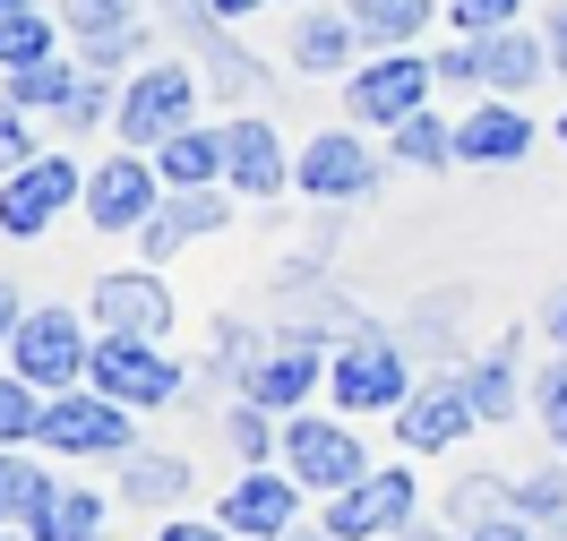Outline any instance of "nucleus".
<instances>
[{
	"label": "nucleus",
	"mask_w": 567,
	"mask_h": 541,
	"mask_svg": "<svg viewBox=\"0 0 567 541\" xmlns=\"http://www.w3.org/2000/svg\"><path fill=\"white\" fill-rule=\"evenodd\" d=\"M327 387H336V404L344 413H404V396H413V370H404V344L395 335H344L336 344V361H327Z\"/></svg>",
	"instance_id": "1"
},
{
	"label": "nucleus",
	"mask_w": 567,
	"mask_h": 541,
	"mask_svg": "<svg viewBox=\"0 0 567 541\" xmlns=\"http://www.w3.org/2000/svg\"><path fill=\"white\" fill-rule=\"evenodd\" d=\"M86 361H95V344H86V326H78V310H27V319L9 326V370L18 378H35V387H52V396H70L78 378H86Z\"/></svg>",
	"instance_id": "2"
},
{
	"label": "nucleus",
	"mask_w": 567,
	"mask_h": 541,
	"mask_svg": "<svg viewBox=\"0 0 567 541\" xmlns=\"http://www.w3.org/2000/svg\"><path fill=\"white\" fill-rule=\"evenodd\" d=\"M413 516H422V481L404 465H388V472H361L353 490L327 499V533L336 541H395Z\"/></svg>",
	"instance_id": "3"
},
{
	"label": "nucleus",
	"mask_w": 567,
	"mask_h": 541,
	"mask_svg": "<svg viewBox=\"0 0 567 541\" xmlns=\"http://www.w3.org/2000/svg\"><path fill=\"white\" fill-rule=\"evenodd\" d=\"M35 447H52V456H130L138 430H130V404H121V396H104V387H70V396H52Z\"/></svg>",
	"instance_id": "4"
},
{
	"label": "nucleus",
	"mask_w": 567,
	"mask_h": 541,
	"mask_svg": "<svg viewBox=\"0 0 567 541\" xmlns=\"http://www.w3.org/2000/svg\"><path fill=\"white\" fill-rule=\"evenodd\" d=\"M86 387L121 396L130 413H155V404L181 396V370H173V353H155V335H104L95 361H86Z\"/></svg>",
	"instance_id": "5"
},
{
	"label": "nucleus",
	"mask_w": 567,
	"mask_h": 541,
	"mask_svg": "<svg viewBox=\"0 0 567 541\" xmlns=\"http://www.w3.org/2000/svg\"><path fill=\"white\" fill-rule=\"evenodd\" d=\"M430 86H439V70H430V61H413V52L395 43V52H379V61H361V70L344 77V112H353V121L395 129V121H413V112L430 104Z\"/></svg>",
	"instance_id": "6"
},
{
	"label": "nucleus",
	"mask_w": 567,
	"mask_h": 541,
	"mask_svg": "<svg viewBox=\"0 0 567 541\" xmlns=\"http://www.w3.org/2000/svg\"><path fill=\"white\" fill-rule=\"evenodd\" d=\"M121 138L130 146H164V138H181L189 121H198V77L181 70V61H164V70H146V77H130V95H121Z\"/></svg>",
	"instance_id": "7"
},
{
	"label": "nucleus",
	"mask_w": 567,
	"mask_h": 541,
	"mask_svg": "<svg viewBox=\"0 0 567 541\" xmlns=\"http://www.w3.org/2000/svg\"><path fill=\"white\" fill-rule=\"evenodd\" d=\"M284 472L301 481V490H353L361 472H370V456H361V438L344 430V422H284Z\"/></svg>",
	"instance_id": "8"
},
{
	"label": "nucleus",
	"mask_w": 567,
	"mask_h": 541,
	"mask_svg": "<svg viewBox=\"0 0 567 541\" xmlns=\"http://www.w3.org/2000/svg\"><path fill=\"white\" fill-rule=\"evenodd\" d=\"M215 524H224V533H241V541H284L292 524H301V481H292V472H267V465H249L241 481L224 490Z\"/></svg>",
	"instance_id": "9"
},
{
	"label": "nucleus",
	"mask_w": 567,
	"mask_h": 541,
	"mask_svg": "<svg viewBox=\"0 0 567 541\" xmlns=\"http://www.w3.org/2000/svg\"><path fill=\"white\" fill-rule=\"evenodd\" d=\"M319 387H327V344H319V335H284V344H267V361L241 378V396L267 404V413H310Z\"/></svg>",
	"instance_id": "10"
},
{
	"label": "nucleus",
	"mask_w": 567,
	"mask_h": 541,
	"mask_svg": "<svg viewBox=\"0 0 567 541\" xmlns=\"http://www.w3.org/2000/svg\"><path fill=\"white\" fill-rule=\"evenodd\" d=\"M155 207H164V173L138 164V155H112V164L86 173V216H95V232H146Z\"/></svg>",
	"instance_id": "11"
},
{
	"label": "nucleus",
	"mask_w": 567,
	"mask_h": 541,
	"mask_svg": "<svg viewBox=\"0 0 567 541\" xmlns=\"http://www.w3.org/2000/svg\"><path fill=\"white\" fill-rule=\"evenodd\" d=\"M395 430H404V447H413V456H439V447H456L464 430H482L473 378H430V387H413V396H404V413H395Z\"/></svg>",
	"instance_id": "12"
},
{
	"label": "nucleus",
	"mask_w": 567,
	"mask_h": 541,
	"mask_svg": "<svg viewBox=\"0 0 567 541\" xmlns=\"http://www.w3.org/2000/svg\"><path fill=\"white\" fill-rule=\"evenodd\" d=\"M70 198H86V173H78L70 155H35V164H18V173H9V216H0V223H9V241H35Z\"/></svg>",
	"instance_id": "13"
},
{
	"label": "nucleus",
	"mask_w": 567,
	"mask_h": 541,
	"mask_svg": "<svg viewBox=\"0 0 567 541\" xmlns=\"http://www.w3.org/2000/svg\"><path fill=\"white\" fill-rule=\"evenodd\" d=\"M292 180H301L310 198H361V189L379 180V155H370L353 129H319V138L292 155Z\"/></svg>",
	"instance_id": "14"
},
{
	"label": "nucleus",
	"mask_w": 567,
	"mask_h": 541,
	"mask_svg": "<svg viewBox=\"0 0 567 541\" xmlns=\"http://www.w3.org/2000/svg\"><path fill=\"white\" fill-rule=\"evenodd\" d=\"M61 18H70L78 43H86V70H104V77H112V70H121V61H130V52L146 43L138 0H70Z\"/></svg>",
	"instance_id": "15"
},
{
	"label": "nucleus",
	"mask_w": 567,
	"mask_h": 541,
	"mask_svg": "<svg viewBox=\"0 0 567 541\" xmlns=\"http://www.w3.org/2000/svg\"><path fill=\"white\" fill-rule=\"evenodd\" d=\"M95 319H104V335H164L173 326V284H155V275H104L95 284Z\"/></svg>",
	"instance_id": "16"
},
{
	"label": "nucleus",
	"mask_w": 567,
	"mask_h": 541,
	"mask_svg": "<svg viewBox=\"0 0 567 541\" xmlns=\"http://www.w3.org/2000/svg\"><path fill=\"white\" fill-rule=\"evenodd\" d=\"M482 43V86L491 95H525L550 77V35H525V27H498V35H473Z\"/></svg>",
	"instance_id": "17"
},
{
	"label": "nucleus",
	"mask_w": 567,
	"mask_h": 541,
	"mask_svg": "<svg viewBox=\"0 0 567 541\" xmlns=\"http://www.w3.org/2000/svg\"><path fill=\"white\" fill-rule=\"evenodd\" d=\"M215 223H224V198H215V189H173V198L146 216V232H138L146 267H164L181 241H198V232H215Z\"/></svg>",
	"instance_id": "18"
},
{
	"label": "nucleus",
	"mask_w": 567,
	"mask_h": 541,
	"mask_svg": "<svg viewBox=\"0 0 567 541\" xmlns=\"http://www.w3.org/2000/svg\"><path fill=\"white\" fill-rule=\"evenodd\" d=\"M224 146H233V189H241V198H276L284 180H292V164H284V138L276 129H267V121H233V129H224Z\"/></svg>",
	"instance_id": "19"
},
{
	"label": "nucleus",
	"mask_w": 567,
	"mask_h": 541,
	"mask_svg": "<svg viewBox=\"0 0 567 541\" xmlns=\"http://www.w3.org/2000/svg\"><path fill=\"white\" fill-rule=\"evenodd\" d=\"M155 173H164V189H215V180L233 173V146H224V129H181V138L155 146Z\"/></svg>",
	"instance_id": "20"
},
{
	"label": "nucleus",
	"mask_w": 567,
	"mask_h": 541,
	"mask_svg": "<svg viewBox=\"0 0 567 541\" xmlns=\"http://www.w3.org/2000/svg\"><path fill=\"white\" fill-rule=\"evenodd\" d=\"M533 146V121L516 104H482L456 121V164H516Z\"/></svg>",
	"instance_id": "21"
},
{
	"label": "nucleus",
	"mask_w": 567,
	"mask_h": 541,
	"mask_svg": "<svg viewBox=\"0 0 567 541\" xmlns=\"http://www.w3.org/2000/svg\"><path fill=\"white\" fill-rule=\"evenodd\" d=\"M353 43H361V18L353 9H310L301 27H292V61L310 77H327V70H344L353 61Z\"/></svg>",
	"instance_id": "22"
},
{
	"label": "nucleus",
	"mask_w": 567,
	"mask_h": 541,
	"mask_svg": "<svg viewBox=\"0 0 567 541\" xmlns=\"http://www.w3.org/2000/svg\"><path fill=\"white\" fill-rule=\"evenodd\" d=\"M181 490H189V456H146V447L121 456V499L130 507H173Z\"/></svg>",
	"instance_id": "23"
},
{
	"label": "nucleus",
	"mask_w": 567,
	"mask_h": 541,
	"mask_svg": "<svg viewBox=\"0 0 567 541\" xmlns=\"http://www.w3.org/2000/svg\"><path fill=\"white\" fill-rule=\"evenodd\" d=\"M52 499H61V481H52L43 465H27V447H9V472H0V507H9V524H27V533H35Z\"/></svg>",
	"instance_id": "24"
},
{
	"label": "nucleus",
	"mask_w": 567,
	"mask_h": 541,
	"mask_svg": "<svg viewBox=\"0 0 567 541\" xmlns=\"http://www.w3.org/2000/svg\"><path fill=\"white\" fill-rule=\"evenodd\" d=\"M430 9H439V0H353V18H361V43H379V52L413 43V35L430 27Z\"/></svg>",
	"instance_id": "25"
},
{
	"label": "nucleus",
	"mask_w": 567,
	"mask_h": 541,
	"mask_svg": "<svg viewBox=\"0 0 567 541\" xmlns=\"http://www.w3.org/2000/svg\"><path fill=\"white\" fill-rule=\"evenodd\" d=\"M473 378V404H482V422H516V335L491 344V353L464 370Z\"/></svg>",
	"instance_id": "26"
},
{
	"label": "nucleus",
	"mask_w": 567,
	"mask_h": 541,
	"mask_svg": "<svg viewBox=\"0 0 567 541\" xmlns=\"http://www.w3.org/2000/svg\"><path fill=\"white\" fill-rule=\"evenodd\" d=\"M498 516H516V490H507L498 472H464L456 490H447V524H464V533H482Z\"/></svg>",
	"instance_id": "27"
},
{
	"label": "nucleus",
	"mask_w": 567,
	"mask_h": 541,
	"mask_svg": "<svg viewBox=\"0 0 567 541\" xmlns=\"http://www.w3.org/2000/svg\"><path fill=\"white\" fill-rule=\"evenodd\" d=\"M35 541H104V490H70L61 481V499L43 507Z\"/></svg>",
	"instance_id": "28"
},
{
	"label": "nucleus",
	"mask_w": 567,
	"mask_h": 541,
	"mask_svg": "<svg viewBox=\"0 0 567 541\" xmlns=\"http://www.w3.org/2000/svg\"><path fill=\"white\" fill-rule=\"evenodd\" d=\"M78 77L86 70H70V61H27V70H9V104L27 112H70V95H78Z\"/></svg>",
	"instance_id": "29"
},
{
	"label": "nucleus",
	"mask_w": 567,
	"mask_h": 541,
	"mask_svg": "<svg viewBox=\"0 0 567 541\" xmlns=\"http://www.w3.org/2000/svg\"><path fill=\"white\" fill-rule=\"evenodd\" d=\"M388 138H395V164H413V173H439V164L456 155V129H447V121H439L430 104L413 112V121H395Z\"/></svg>",
	"instance_id": "30"
},
{
	"label": "nucleus",
	"mask_w": 567,
	"mask_h": 541,
	"mask_svg": "<svg viewBox=\"0 0 567 541\" xmlns=\"http://www.w3.org/2000/svg\"><path fill=\"white\" fill-rule=\"evenodd\" d=\"M43 413H52V404H43V387H35V378H18V370H9V378H0V438H9V447H27V438H43Z\"/></svg>",
	"instance_id": "31"
},
{
	"label": "nucleus",
	"mask_w": 567,
	"mask_h": 541,
	"mask_svg": "<svg viewBox=\"0 0 567 541\" xmlns=\"http://www.w3.org/2000/svg\"><path fill=\"white\" fill-rule=\"evenodd\" d=\"M516 516H525V524H542V533H567V472H525V481H516Z\"/></svg>",
	"instance_id": "32"
},
{
	"label": "nucleus",
	"mask_w": 567,
	"mask_h": 541,
	"mask_svg": "<svg viewBox=\"0 0 567 541\" xmlns=\"http://www.w3.org/2000/svg\"><path fill=\"white\" fill-rule=\"evenodd\" d=\"M0 61H9V70L52 61V18H43V9H9V18H0Z\"/></svg>",
	"instance_id": "33"
},
{
	"label": "nucleus",
	"mask_w": 567,
	"mask_h": 541,
	"mask_svg": "<svg viewBox=\"0 0 567 541\" xmlns=\"http://www.w3.org/2000/svg\"><path fill=\"white\" fill-rule=\"evenodd\" d=\"M267 422H276V413H267V404H249V396L224 413V430H233V447H241V465H267V447H284Z\"/></svg>",
	"instance_id": "34"
},
{
	"label": "nucleus",
	"mask_w": 567,
	"mask_h": 541,
	"mask_svg": "<svg viewBox=\"0 0 567 541\" xmlns=\"http://www.w3.org/2000/svg\"><path fill=\"white\" fill-rule=\"evenodd\" d=\"M533 413H542L550 447H567V361H550V370L533 378Z\"/></svg>",
	"instance_id": "35"
},
{
	"label": "nucleus",
	"mask_w": 567,
	"mask_h": 541,
	"mask_svg": "<svg viewBox=\"0 0 567 541\" xmlns=\"http://www.w3.org/2000/svg\"><path fill=\"white\" fill-rule=\"evenodd\" d=\"M439 9L456 18L464 35H498V27H516V9H525V0H439Z\"/></svg>",
	"instance_id": "36"
},
{
	"label": "nucleus",
	"mask_w": 567,
	"mask_h": 541,
	"mask_svg": "<svg viewBox=\"0 0 567 541\" xmlns=\"http://www.w3.org/2000/svg\"><path fill=\"white\" fill-rule=\"evenodd\" d=\"M104 112H121V104H112V86H104V70H86V77H78V95H70V112H61V121H70V129H95V121H104Z\"/></svg>",
	"instance_id": "37"
},
{
	"label": "nucleus",
	"mask_w": 567,
	"mask_h": 541,
	"mask_svg": "<svg viewBox=\"0 0 567 541\" xmlns=\"http://www.w3.org/2000/svg\"><path fill=\"white\" fill-rule=\"evenodd\" d=\"M430 70H439V86H482V43H447Z\"/></svg>",
	"instance_id": "38"
},
{
	"label": "nucleus",
	"mask_w": 567,
	"mask_h": 541,
	"mask_svg": "<svg viewBox=\"0 0 567 541\" xmlns=\"http://www.w3.org/2000/svg\"><path fill=\"white\" fill-rule=\"evenodd\" d=\"M0 155H9V173L35 164V129H27V112H18V104H9V121H0Z\"/></svg>",
	"instance_id": "39"
},
{
	"label": "nucleus",
	"mask_w": 567,
	"mask_h": 541,
	"mask_svg": "<svg viewBox=\"0 0 567 541\" xmlns=\"http://www.w3.org/2000/svg\"><path fill=\"white\" fill-rule=\"evenodd\" d=\"M464 541H533L525 516H498V524H482V533H464Z\"/></svg>",
	"instance_id": "40"
},
{
	"label": "nucleus",
	"mask_w": 567,
	"mask_h": 541,
	"mask_svg": "<svg viewBox=\"0 0 567 541\" xmlns=\"http://www.w3.org/2000/svg\"><path fill=\"white\" fill-rule=\"evenodd\" d=\"M155 541H224V524H164Z\"/></svg>",
	"instance_id": "41"
},
{
	"label": "nucleus",
	"mask_w": 567,
	"mask_h": 541,
	"mask_svg": "<svg viewBox=\"0 0 567 541\" xmlns=\"http://www.w3.org/2000/svg\"><path fill=\"white\" fill-rule=\"evenodd\" d=\"M550 70L567 77V9H559V18H550Z\"/></svg>",
	"instance_id": "42"
},
{
	"label": "nucleus",
	"mask_w": 567,
	"mask_h": 541,
	"mask_svg": "<svg viewBox=\"0 0 567 541\" xmlns=\"http://www.w3.org/2000/svg\"><path fill=\"white\" fill-rule=\"evenodd\" d=\"M395 541H447V524H430V516H413V524H404Z\"/></svg>",
	"instance_id": "43"
},
{
	"label": "nucleus",
	"mask_w": 567,
	"mask_h": 541,
	"mask_svg": "<svg viewBox=\"0 0 567 541\" xmlns=\"http://www.w3.org/2000/svg\"><path fill=\"white\" fill-rule=\"evenodd\" d=\"M164 9H173V18H181V27H198V18H215V9H207V0H164Z\"/></svg>",
	"instance_id": "44"
},
{
	"label": "nucleus",
	"mask_w": 567,
	"mask_h": 541,
	"mask_svg": "<svg viewBox=\"0 0 567 541\" xmlns=\"http://www.w3.org/2000/svg\"><path fill=\"white\" fill-rule=\"evenodd\" d=\"M215 18H249V9H267V0H207Z\"/></svg>",
	"instance_id": "45"
},
{
	"label": "nucleus",
	"mask_w": 567,
	"mask_h": 541,
	"mask_svg": "<svg viewBox=\"0 0 567 541\" xmlns=\"http://www.w3.org/2000/svg\"><path fill=\"white\" fill-rule=\"evenodd\" d=\"M550 335H559V344H567V292H559V301H550Z\"/></svg>",
	"instance_id": "46"
},
{
	"label": "nucleus",
	"mask_w": 567,
	"mask_h": 541,
	"mask_svg": "<svg viewBox=\"0 0 567 541\" xmlns=\"http://www.w3.org/2000/svg\"><path fill=\"white\" fill-rule=\"evenodd\" d=\"M284 541H336V533H327V524H310V533H301V524H292V533H284Z\"/></svg>",
	"instance_id": "47"
},
{
	"label": "nucleus",
	"mask_w": 567,
	"mask_h": 541,
	"mask_svg": "<svg viewBox=\"0 0 567 541\" xmlns=\"http://www.w3.org/2000/svg\"><path fill=\"white\" fill-rule=\"evenodd\" d=\"M9 9H43V0H0V18H9Z\"/></svg>",
	"instance_id": "48"
},
{
	"label": "nucleus",
	"mask_w": 567,
	"mask_h": 541,
	"mask_svg": "<svg viewBox=\"0 0 567 541\" xmlns=\"http://www.w3.org/2000/svg\"><path fill=\"white\" fill-rule=\"evenodd\" d=\"M9 541H27V524H9Z\"/></svg>",
	"instance_id": "49"
},
{
	"label": "nucleus",
	"mask_w": 567,
	"mask_h": 541,
	"mask_svg": "<svg viewBox=\"0 0 567 541\" xmlns=\"http://www.w3.org/2000/svg\"><path fill=\"white\" fill-rule=\"evenodd\" d=\"M559 138H567V112H559Z\"/></svg>",
	"instance_id": "50"
}]
</instances>
